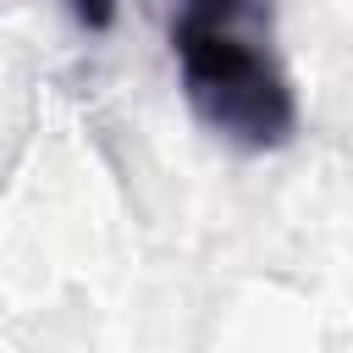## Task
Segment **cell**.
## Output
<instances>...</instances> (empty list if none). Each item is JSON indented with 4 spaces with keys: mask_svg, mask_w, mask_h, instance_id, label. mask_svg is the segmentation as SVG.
Here are the masks:
<instances>
[{
    "mask_svg": "<svg viewBox=\"0 0 353 353\" xmlns=\"http://www.w3.org/2000/svg\"><path fill=\"white\" fill-rule=\"evenodd\" d=\"M265 0H176L171 50L193 116L237 149H281L298 94L265 39Z\"/></svg>",
    "mask_w": 353,
    "mask_h": 353,
    "instance_id": "1",
    "label": "cell"
},
{
    "mask_svg": "<svg viewBox=\"0 0 353 353\" xmlns=\"http://www.w3.org/2000/svg\"><path fill=\"white\" fill-rule=\"evenodd\" d=\"M66 11H72V22L83 33H105L116 22V0H66Z\"/></svg>",
    "mask_w": 353,
    "mask_h": 353,
    "instance_id": "2",
    "label": "cell"
}]
</instances>
